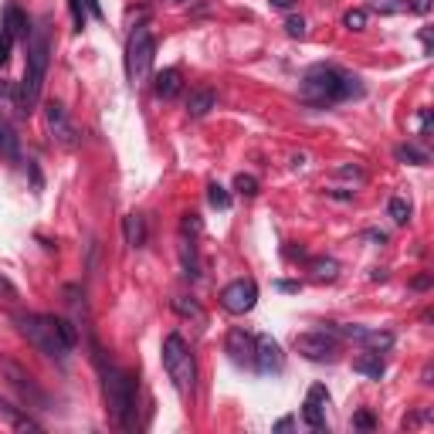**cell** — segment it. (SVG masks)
Listing matches in <instances>:
<instances>
[{
  "mask_svg": "<svg viewBox=\"0 0 434 434\" xmlns=\"http://www.w3.org/2000/svg\"><path fill=\"white\" fill-rule=\"evenodd\" d=\"M356 95H363V81L333 65H313L299 81V102L309 109H329Z\"/></svg>",
  "mask_w": 434,
  "mask_h": 434,
  "instance_id": "obj_1",
  "label": "cell"
},
{
  "mask_svg": "<svg viewBox=\"0 0 434 434\" xmlns=\"http://www.w3.org/2000/svg\"><path fill=\"white\" fill-rule=\"evenodd\" d=\"M48 61H51V38H48L44 28H38V31L28 34V68H24V79L17 81V109H21V116H31L38 109L44 79H48Z\"/></svg>",
  "mask_w": 434,
  "mask_h": 434,
  "instance_id": "obj_2",
  "label": "cell"
},
{
  "mask_svg": "<svg viewBox=\"0 0 434 434\" xmlns=\"http://www.w3.org/2000/svg\"><path fill=\"white\" fill-rule=\"evenodd\" d=\"M102 384H106V404H109V417L122 431L136 428V377L119 370V366H106L102 370Z\"/></svg>",
  "mask_w": 434,
  "mask_h": 434,
  "instance_id": "obj_3",
  "label": "cell"
},
{
  "mask_svg": "<svg viewBox=\"0 0 434 434\" xmlns=\"http://www.w3.org/2000/svg\"><path fill=\"white\" fill-rule=\"evenodd\" d=\"M163 370L173 380V387H177L180 397L194 394V387H197V363H194V353H190V346H187V339L180 333H170L163 339Z\"/></svg>",
  "mask_w": 434,
  "mask_h": 434,
  "instance_id": "obj_4",
  "label": "cell"
},
{
  "mask_svg": "<svg viewBox=\"0 0 434 434\" xmlns=\"http://www.w3.org/2000/svg\"><path fill=\"white\" fill-rule=\"evenodd\" d=\"M153 55H157V41L150 28H136L126 41V75L132 85H146L153 72Z\"/></svg>",
  "mask_w": 434,
  "mask_h": 434,
  "instance_id": "obj_5",
  "label": "cell"
},
{
  "mask_svg": "<svg viewBox=\"0 0 434 434\" xmlns=\"http://www.w3.org/2000/svg\"><path fill=\"white\" fill-rule=\"evenodd\" d=\"M21 322V333L38 346L41 353L48 356H58V359H65V356L72 353V346L61 339V333H58V326H55V316H38V313H28V316L17 319Z\"/></svg>",
  "mask_w": 434,
  "mask_h": 434,
  "instance_id": "obj_6",
  "label": "cell"
},
{
  "mask_svg": "<svg viewBox=\"0 0 434 434\" xmlns=\"http://www.w3.org/2000/svg\"><path fill=\"white\" fill-rule=\"evenodd\" d=\"M295 353L313 359V363H333L339 353V343L329 329H309V333L295 336Z\"/></svg>",
  "mask_w": 434,
  "mask_h": 434,
  "instance_id": "obj_7",
  "label": "cell"
},
{
  "mask_svg": "<svg viewBox=\"0 0 434 434\" xmlns=\"http://www.w3.org/2000/svg\"><path fill=\"white\" fill-rule=\"evenodd\" d=\"M44 129L51 136V143L65 146V150H75L79 146V132H75V122L68 116V109L61 102H48L44 106Z\"/></svg>",
  "mask_w": 434,
  "mask_h": 434,
  "instance_id": "obj_8",
  "label": "cell"
},
{
  "mask_svg": "<svg viewBox=\"0 0 434 434\" xmlns=\"http://www.w3.org/2000/svg\"><path fill=\"white\" fill-rule=\"evenodd\" d=\"M255 302H258V285H255L251 278H237V282L221 288V306H224L228 313H235V316L251 313Z\"/></svg>",
  "mask_w": 434,
  "mask_h": 434,
  "instance_id": "obj_9",
  "label": "cell"
},
{
  "mask_svg": "<svg viewBox=\"0 0 434 434\" xmlns=\"http://www.w3.org/2000/svg\"><path fill=\"white\" fill-rule=\"evenodd\" d=\"M255 366H258V373H282V366H285V356H282V346H278L272 336H258L255 339Z\"/></svg>",
  "mask_w": 434,
  "mask_h": 434,
  "instance_id": "obj_10",
  "label": "cell"
},
{
  "mask_svg": "<svg viewBox=\"0 0 434 434\" xmlns=\"http://www.w3.org/2000/svg\"><path fill=\"white\" fill-rule=\"evenodd\" d=\"M326 404H329V391L316 384L309 397H306V404H302V421L313 428V431H322L326 428Z\"/></svg>",
  "mask_w": 434,
  "mask_h": 434,
  "instance_id": "obj_11",
  "label": "cell"
},
{
  "mask_svg": "<svg viewBox=\"0 0 434 434\" xmlns=\"http://www.w3.org/2000/svg\"><path fill=\"white\" fill-rule=\"evenodd\" d=\"M228 353L235 363H251V356H255V339L244 333V329H231L228 333Z\"/></svg>",
  "mask_w": 434,
  "mask_h": 434,
  "instance_id": "obj_12",
  "label": "cell"
},
{
  "mask_svg": "<svg viewBox=\"0 0 434 434\" xmlns=\"http://www.w3.org/2000/svg\"><path fill=\"white\" fill-rule=\"evenodd\" d=\"M0 414H3L7 424L17 428V431H41V424L28 414V411H21L17 404H10V400H3V397H0Z\"/></svg>",
  "mask_w": 434,
  "mask_h": 434,
  "instance_id": "obj_13",
  "label": "cell"
},
{
  "mask_svg": "<svg viewBox=\"0 0 434 434\" xmlns=\"http://www.w3.org/2000/svg\"><path fill=\"white\" fill-rule=\"evenodd\" d=\"M356 343L366 346V350H373V353H384V350L394 346V333H387V329H366V326H363V333H359Z\"/></svg>",
  "mask_w": 434,
  "mask_h": 434,
  "instance_id": "obj_14",
  "label": "cell"
},
{
  "mask_svg": "<svg viewBox=\"0 0 434 434\" xmlns=\"http://www.w3.org/2000/svg\"><path fill=\"white\" fill-rule=\"evenodd\" d=\"M353 370L356 373H363V377H370V380H380L384 373H387V363L380 359V353H363V356H356L353 359Z\"/></svg>",
  "mask_w": 434,
  "mask_h": 434,
  "instance_id": "obj_15",
  "label": "cell"
},
{
  "mask_svg": "<svg viewBox=\"0 0 434 434\" xmlns=\"http://www.w3.org/2000/svg\"><path fill=\"white\" fill-rule=\"evenodd\" d=\"M3 31H7L14 41H17V38H28V34H31V28H28V17L21 14V7H14V3H10V7L3 10Z\"/></svg>",
  "mask_w": 434,
  "mask_h": 434,
  "instance_id": "obj_16",
  "label": "cell"
},
{
  "mask_svg": "<svg viewBox=\"0 0 434 434\" xmlns=\"http://www.w3.org/2000/svg\"><path fill=\"white\" fill-rule=\"evenodd\" d=\"M214 106H217V95H214L210 88H197V92H190V99H187V112L194 119H204Z\"/></svg>",
  "mask_w": 434,
  "mask_h": 434,
  "instance_id": "obj_17",
  "label": "cell"
},
{
  "mask_svg": "<svg viewBox=\"0 0 434 434\" xmlns=\"http://www.w3.org/2000/svg\"><path fill=\"white\" fill-rule=\"evenodd\" d=\"M180 85H184L180 68H163V72H157V95L159 99H173V95L180 92Z\"/></svg>",
  "mask_w": 434,
  "mask_h": 434,
  "instance_id": "obj_18",
  "label": "cell"
},
{
  "mask_svg": "<svg viewBox=\"0 0 434 434\" xmlns=\"http://www.w3.org/2000/svg\"><path fill=\"white\" fill-rule=\"evenodd\" d=\"M122 235H126V244H129V248H143V244H146V221H143L139 214H129V217L122 221Z\"/></svg>",
  "mask_w": 434,
  "mask_h": 434,
  "instance_id": "obj_19",
  "label": "cell"
},
{
  "mask_svg": "<svg viewBox=\"0 0 434 434\" xmlns=\"http://www.w3.org/2000/svg\"><path fill=\"white\" fill-rule=\"evenodd\" d=\"M309 272H313V282H336L339 278V262L336 258H313Z\"/></svg>",
  "mask_w": 434,
  "mask_h": 434,
  "instance_id": "obj_20",
  "label": "cell"
},
{
  "mask_svg": "<svg viewBox=\"0 0 434 434\" xmlns=\"http://www.w3.org/2000/svg\"><path fill=\"white\" fill-rule=\"evenodd\" d=\"M180 262H184V275H187V278H197L200 275L197 248H194V241H187V237H184V244H180Z\"/></svg>",
  "mask_w": 434,
  "mask_h": 434,
  "instance_id": "obj_21",
  "label": "cell"
},
{
  "mask_svg": "<svg viewBox=\"0 0 434 434\" xmlns=\"http://www.w3.org/2000/svg\"><path fill=\"white\" fill-rule=\"evenodd\" d=\"M173 309H177L180 316H187V319H197V322H207V316H204V309L197 306V299H187V295H177V299H173Z\"/></svg>",
  "mask_w": 434,
  "mask_h": 434,
  "instance_id": "obj_22",
  "label": "cell"
},
{
  "mask_svg": "<svg viewBox=\"0 0 434 434\" xmlns=\"http://www.w3.org/2000/svg\"><path fill=\"white\" fill-rule=\"evenodd\" d=\"M394 157L400 159V163H411V166H424V163H428V153H424V150H417L414 143H404V146H397Z\"/></svg>",
  "mask_w": 434,
  "mask_h": 434,
  "instance_id": "obj_23",
  "label": "cell"
},
{
  "mask_svg": "<svg viewBox=\"0 0 434 434\" xmlns=\"http://www.w3.org/2000/svg\"><path fill=\"white\" fill-rule=\"evenodd\" d=\"M0 157L17 159V136H14V129L3 119H0Z\"/></svg>",
  "mask_w": 434,
  "mask_h": 434,
  "instance_id": "obj_24",
  "label": "cell"
},
{
  "mask_svg": "<svg viewBox=\"0 0 434 434\" xmlns=\"http://www.w3.org/2000/svg\"><path fill=\"white\" fill-rule=\"evenodd\" d=\"M366 24H370V14L363 7H353V10L343 14V28L346 31H366Z\"/></svg>",
  "mask_w": 434,
  "mask_h": 434,
  "instance_id": "obj_25",
  "label": "cell"
},
{
  "mask_svg": "<svg viewBox=\"0 0 434 434\" xmlns=\"http://www.w3.org/2000/svg\"><path fill=\"white\" fill-rule=\"evenodd\" d=\"M387 214L394 217V224H407L411 221V204L404 197H391V204H387Z\"/></svg>",
  "mask_w": 434,
  "mask_h": 434,
  "instance_id": "obj_26",
  "label": "cell"
},
{
  "mask_svg": "<svg viewBox=\"0 0 434 434\" xmlns=\"http://www.w3.org/2000/svg\"><path fill=\"white\" fill-rule=\"evenodd\" d=\"M207 200H210V207H217V210H228V207H231V194H228L221 184H210V187H207Z\"/></svg>",
  "mask_w": 434,
  "mask_h": 434,
  "instance_id": "obj_27",
  "label": "cell"
},
{
  "mask_svg": "<svg viewBox=\"0 0 434 434\" xmlns=\"http://www.w3.org/2000/svg\"><path fill=\"white\" fill-rule=\"evenodd\" d=\"M235 190H237V194H244V197H255V194H258V180H255L251 173H237V177H235Z\"/></svg>",
  "mask_w": 434,
  "mask_h": 434,
  "instance_id": "obj_28",
  "label": "cell"
},
{
  "mask_svg": "<svg viewBox=\"0 0 434 434\" xmlns=\"http://www.w3.org/2000/svg\"><path fill=\"white\" fill-rule=\"evenodd\" d=\"M285 34L288 38H306V21L302 17H288L285 21Z\"/></svg>",
  "mask_w": 434,
  "mask_h": 434,
  "instance_id": "obj_29",
  "label": "cell"
},
{
  "mask_svg": "<svg viewBox=\"0 0 434 434\" xmlns=\"http://www.w3.org/2000/svg\"><path fill=\"white\" fill-rule=\"evenodd\" d=\"M180 228H184V235H200V214H184V221H180Z\"/></svg>",
  "mask_w": 434,
  "mask_h": 434,
  "instance_id": "obj_30",
  "label": "cell"
},
{
  "mask_svg": "<svg viewBox=\"0 0 434 434\" xmlns=\"http://www.w3.org/2000/svg\"><path fill=\"white\" fill-rule=\"evenodd\" d=\"M353 428H359V431H373L377 428V421H373V414L370 411H359L353 417Z\"/></svg>",
  "mask_w": 434,
  "mask_h": 434,
  "instance_id": "obj_31",
  "label": "cell"
},
{
  "mask_svg": "<svg viewBox=\"0 0 434 434\" xmlns=\"http://www.w3.org/2000/svg\"><path fill=\"white\" fill-rule=\"evenodd\" d=\"M10 51H14V38H10L7 31H0V65L10 61Z\"/></svg>",
  "mask_w": 434,
  "mask_h": 434,
  "instance_id": "obj_32",
  "label": "cell"
},
{
  "mask_svg": "<svg viewBox=\"0 0 434 434\" xmlns=\"http://www.w3.org/2000/svg\"><path fill=\"white\" fill-rule=\"evenodd\" d=\"M336 177H350V180H363L366 173H363V166H359V163H353V166L346 163V166H336Z\"/></svg>",
  "mask_w": 434,
  "mask_h": 434,
  "instance_id": "obj_33",
  "label": "cell"
},
{
  "mask_svg": "<svg viewBox=\"0 0 434 434\" xmlns=\"http://www.w3.org/2000/svg\"><path fill=\"white\" fill-rule=\"evenodd\" d=\"M373 10H380V14H397V10H404V3H394V0H373Z\"/></svg>",
  "mask_w": 434,
  "mask_h": 434,
  "instance_id": "obj_34",
  "label": "cell"
},
{
  "mask_svg": "<svg viewBox=\"0 0 434 434\" xmlns=\"http://www.w3.org/2000/svg\"><path fill=\"white\" fill-rule=\"evenodd\" d=\"M68 7H72V17H75V28H85V7H81V0H68Z\"/></svg>",
  "mask_w": 434,
  "mask_h": 434,
  "instance_id": "obj_35",
  "label": "cell"
},
{
  "mask_svg": "<svg viewBox=\"0 0 434 434\" xmlns=\"http://www.w3.org/2000/svg\"><path fill=\"white\" fill-rule=\"evenodd\" d=\"M404 10H414V14H431V0H407Z\"/></svg>",
  "mask_w": 434,
  "mask_h": 434,
  "instance_id": "obj_36",
  "label": "cell"
},
{
  "mask_svg": "<svg viewBox=\"0 0 434 434\" xmlns=\"http://www.w3.org/2000/svg\"><path fill=\"white\" fill-rule=\"evenodd\" d=\"M0 295H7V299H17V285H14L7 275H0Z\"/></svg>",
  "mask_w": 434,
  "mask_h": 434,
  "instance_id": "obj_37",
  "label": "cell"
},
{
  "mask_svg": "<svg viewBox=\"0 0 434 434\" xmlns=\"http://www.w3.org/2000/svg\"><path fill=\"white\" fill-rule=\"evenodd\" d=\"M275 288L278 292H299L302 285H299V282H275Z\"/></svg>",
  "mask_w": 434,
  "mask_h": 434,
  "instance_id": "obj_38",
  "label": "cell"
},
{
  "mask_svg": "<svg viewBox=\"0 0 434 434\" xmlns=\"http://www.w3.org/2000/svg\"><path fill=\"white\" fill-rule=\"evenodd\" d=\"M85 7H88L92 17H102V3H99V0H85Z\"/></svg>",
  "mask_w": 434,
  "mask_h": 434,
  "instance_id": "obj_39",
  "label": "cell"
},
{
  "mask_svg": "<svg viewBox=\"0 0 434 434\" xmlns=\"http://www.w3.org/2000/svg\"><path fill=\"white\" fill-rule=\"evenodd\" d=\"M268 3H272L275 10H292V7H295V0H268Z\"/></svg>",
  "mask_w": 434,
  "mask_h": 434,
  "instance_id": "obj_40",
  "label": "cell"
},
{
  "mask_svg": "<svg viewBox=\"0 0 434 434\" xmlns=\"http://www.w3.org/2000/svg\"><path fill=\"white\" fill-rule=\"evenodd\" d=\"M417 126H421V132H428V129H431V112H421V116H417Z\"/></svg>",
  "mask_w": 434,
  "mask_h": 434,
  "instance_id": "obj_41",
  "label": "cell"
},
{
  "mask_svg": "<svg viewBox=\"0 0 434 434\" xmlns=\"http://www.w3.org/2000/svg\"><path fill=\"white\" fill-rule=\"evenodd\" d=\"M431 285V275H417L414 278V288H428Z\"/></svg>",
  "mask_w": 434,
  "mask_h": 434,
  "instance_id": "obj_42",
  "label": "cell"
},
{
  "mask_svg": "<svg viewBox=\"0 0 434 434\" xmlns=\"http://www.w3.org/2000/svg\"><path fill=\"white\" fill-rule=\"evenodd\" d=\"M7 95H14V85H10V81H0V99H7Z\"/></svg>",
  "mask_w": 434,
  "mask_h": 434,
  "instance_id": "obj_43",
  "label": "cell"
},
{
  "mask_svg": "<svg viewBox=\"0 0 434 434\" xmlns=\"http://www.w3.org/2000/svg\"><path fill=\"white\" fill-rule=\"evenodd\" d=\"M292 424H295V421H292V417H282V421H278V424H275V431H288V428H292Z\"/></svg>",
  "mask_w": 434,
  "mask_h": 434,
  "instance_id": "obj_44",
  "label": "cell"
},
{
  "mask_svg": "<svg viewBox=\"0 0 434 434\" xmlns=\"http://www.w3.org/2000/svg\"><path fill=\"white\" fill-rule=\"evenodd\" d=\"M329 197H333V200H353V194H346V190H333Z\"/></svg>",
  "mask_w": 434,
  "mask_h": 434,
  "instance_id": "obj_45",
  "label": "cell"
},
{
  "mask_svg": "<svg viewBox=\"0 0 434 434\" xmlns=\"http://www.w3.org/2000/svg\"><path fill=\"white\" fill-rule=\"evenodd\" d=\"M366 237H370V241H380V244L387 241V235H384V231H366Z\"/></svg>",
  "mask_w": 434,
  "mask_h": 434,
  "instance_id": "obj_46",
  "label": "cell"
},
{
  "mask_svg": "<svg viewBox=\"0 0 434 434\" xmlns=\"http://www.w3.org/2000/svg\"><path fill=\"white\" fill-rule=\"evenodd\" d=\"M166 3H184V0H166Z\"/></svg>",
  "mask_w": 434,
  "mask_h": 434,
  "instance_id": "obj_47",
  "label": "cell"
}]
</instances>
